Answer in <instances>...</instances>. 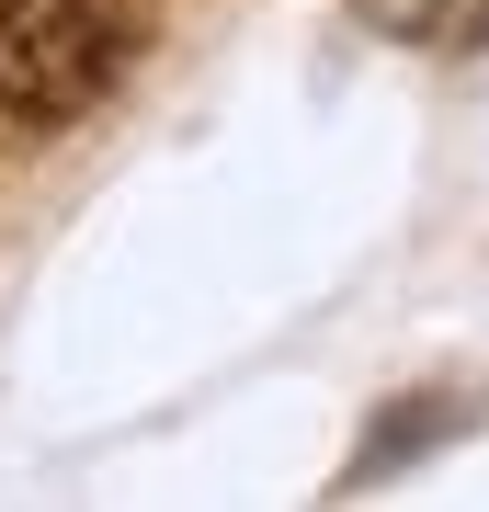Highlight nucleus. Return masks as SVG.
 I'll use <instances>...</instances> for the list:
<instances>
[{
	"label": "nucleus",
	"mask_w": 489,
	"mask_h": 512,
	"mask_svg": "<svg viewBox=\"0 0 489 512\" xmlns=\"http://www.w3.org/2000/svg\"><path fill=\"white\" fill-rule=\"evenodd\" d=\"M137 23L114 0H0V114L12 126H69L126 80Z\"/></svg>",
	"instance_id": "f257e3e1"
},
{
	"label": "nucleus",
	"mask_w": 489,
	"mask_h": 512,
	"mask_svg": "<svg viewBox=\"0 0 489 512\" xmlns=\"http://www.w3.org/2000/svg\"><path fill=\"white\" fill-rule=\"evenodd\" d=\"M467 35H489V0H478V12H467Z\"/></svg>",
	"instance_id": "7ed1b4c3"
},
{
	"label": "nucleus",
	"mask_w": 489,
	"mask_h": 512,
	"mask_svg": "<svg viewBox=\"0 0 489 512\" xmlns=\"http://www.w3.org/2000/svg\"><path fill=\"white\" fill-rule=\"evenodd\" d=\"M364 23H376V35H444L455 23V0H353Z\"/></svg>",
	"instance_id": "f03ea898"
}]
</instances>
